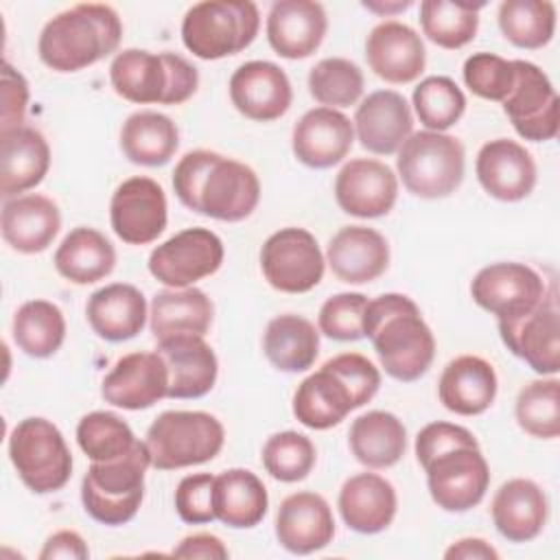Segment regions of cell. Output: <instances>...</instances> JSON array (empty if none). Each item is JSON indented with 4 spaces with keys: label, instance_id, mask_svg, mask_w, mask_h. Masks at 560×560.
Returning <instances> with one entry per match:
<instances>
[{
    "label": "cell",
    "instance_id": "37",
    "mask_svg": "<svg viewBox=\"0 0 560 560\" xmlns=\"http://www.w3.org/2000/svg\"><path fill=\"white\" fill-rule=\"evenodd\" d=\"M55 269L74 284H92L114 271L116 249L94 228L70 230L55 252Z\"/></svg>",
    "mask_w": 560,
    "mask_h": 560
},
{
    "label": "cell",
    "instance_id": "46",
    "mask_svg": "<svg viewBox=\"0 0 560 560\" xmlns=\"http://www.w3.org/2000/svg\"><path fill=\"white\" fill-rule=\"evenodd\" d=\"M308 92L324 107H350L363 94V72L343 57H326L308 72Z\"/></svg>",
    "mask_w": 560,
    "mask_h": 560
},
{
    "label": "cell",
    "instance_id": "38",
    "mask_svg": "<svg viewBox=\"0 0 560 560\" xmlns=\"http://www.w3.org/2000/svg\"><path fill=\"white\" fill-rule=\"evenodd\" d=\"M265 483L247 468H230L214 477V516L228 527L247 529L267 514Z\"/></svg>",
    "mask_w": 560,
    "mask_h": 560
},
{
    "label": "cell",
    "instance_id": "5",
    "mask_svg": "<svg viewBox=\"0 0 560 560\" xmlns=\"http://www.w3.org/2000/svg\"><path fill=\"white\" fill-rule=\"evenodd\" d=\"M151 455L144 442L109 462H92L81 481V501L85 512L103 525L129 523L144 499V472Z\"/></svg>",
    "mask_w": 560,
    "mask_h": 560
},
{
    "label": "cell",
    "instance_id": "19",
    "mask_svg": "<svg viewBox=\"0 0 560 560\" xmlns=\"http://www.w3.org/2000/svg\"><path fill=\"white\" fill-rule=\"evenodd\" d=\"M230 101L249 120L269 122L287 114L293 90L287 72L271 61H247L230 77Z\"/></svg>",
    "mask_w": 560,
    "mask_h": 560
},
{
    "label": "cell",
    "instance_id": "15",
    "mask_svg": "<svg viewBox=\"0 0 560 560\" xmlns=\"http://www.w3.org/2000/svg\"><path fill=\"white\" fill-rule=\"evenodd\" d=\"M547 293L542 276L523 262H492L477 271L470 295L477 306L508 319L532 311Z\"/></svg>",
    "mask_w": 560,
    "mask_h": 560
},
{
    "label": "cell",
    "instance_id": "6",
    "mask_svg": "<svg viewBox=\"0 0 560 560\" xmlns=\"http://www.w3.org/2000/svg\"><path fill=\"white\" fill-rule=\"evenodd\" d=\"M260 13L249 0H203L182 20V42L199 59L212 61L245 50L258 35Z\"/></svg>",
    "mask_w": 560,
    "mask_h": 560
},
{
    "label": "cell",
    "instance_id": "54",
    "mask_svg": "<svg viewBox=\"0 0 560 560\" xmlns=\"http://www.w3.org/2000/svg\"><path fill=\"white\" fill-rule=\"evenodd\" d=\"M57 558H63V560L90 558V549H88L83 536L72 529H61V532H55L52 536H48L39 551V560H57Z\"/></svg>",
    "mask_w": 560,
    "mask_h": 560
},
{
    "label": "cell",
    "instance_id": "39",
    "mask_svg": "<svg viewBox=\"0 0 560 560\" xmlns=\"http://www.w3.org/2000/svg\"><path fill=\"white\" fill-rule=\"evenodd\" d=\"M262 350L276 370L304 372L319 354V332L306 317L284 313L267 324Z\"/></svg>",
    "mask_w": 560,
    "mask_h": 560
},
{
    "label": "cell",
    "instance_id": "18",
    "mask_svg": "<svg viewBox=\"0 0 560 560\" xmlns=\"http://www.w3.org/2000/svg\"><path fill=\"white\" fill-rule=\"evenodd\" d=\"M166 392L168 370L158 350L129 352L120 357L105 374L101 385V396L105 402L129 411L153 407L158 400L166 398Z\"/></svg>",
    "mask_w": 560,
    "mask_h": 560
},
{
    "label": "cell",
    "instance_id": "26",
    "mask_svg": "<svg viewBox=\"0 0 560 560\" xmlns=\"http://www.w3.org/2000/svg\"><path fill=\"white\" fill-rule=\"evenodd\" d=\"M155 350L168 370L166 398H201L214 387L219 363L214 350L203 337H168L158 341Z\"/></svg>",
    "mask_w": 560,
    "mask_h": 560
},
{
    "label": "cell",
    "instance_id": "48",
    "mask_svg": "<svg viewBox=\"0 0 560 560\" xmlns=\"http://www.w3.org/2000/svg\"><path fill=\"white\" fill-rule=\"evenodd\" d=\"M315 446L311 438L298 431L273 433L262 446L265 470L284 483H295L308 477L315 466Z\"/></svg>",
    "mask_w": 560,
    "mask_h": 560
},
{
    "label": "cell",
    "instance_id": "33",
    "mask_svg": "<svg viewBox=\"0 0 560 560\" xmlns=\"http://www.w3.org/2000/svg\"><path fill=\"white\" fill-rule=\"evenodd\" d=\"M497 372L477 354H462L446 363L438 383L440 402L457 416H479L497 398Z\"/></svg>",
    "mask_w": 560,
    "mask_h": 560
},
{
    "label": "cell",
    "instance_id": "43",
    "mask_svg": "<svg viewBox=\"0 0 560 560\" xmlns=\"http://www.w3.org/2000/svg\"><path fill=\"white\" fill-rule=\"evenodd\" d=\"M499 28L518 48L536 50L551 42L556 31V4L549 0H503Z\"/></svg>",
    "mask_w": 560,
    "mask_h": 560
},
{
    "label": "cell",
    "instance_id": "17",
    "mask_svg": "<svg viewBox=\"0 0 560 560\" xmlns=\"http://www.w3.org/2000/svg\"><path fill=\"white\" fill-rule=\"evenodd\" d=\"M396 197L398 177L381 160L354 158L346 162L335 177V199L339 208L359 219L387 214Z\"/></svg>",
    "mask_w": 560,
    "mask_h": 560
},
{
    "label": "cell",
    "instance_id": "40",
    "mask_svg": "<svg viewBox=\"0 0 560 560\" xmlns=\"http://www.w3.org/2000/svg\"><path fill=\"white\" fill-rule=\"evenodd\" d=\"M179 144V131L175 122L160 112H136L120 129V149L125 158L140 166L166 164Z\"/></svg>",
    "mask_w": 560,
    "mask_h": 560
},
{
    "label": "cell",
    "instance_id": "20",
    "mask_svg": "<svg viewBox=\"0 0 560 560\" xmlns=\"http://www.w3.org/2000/svg\"><path fill=\"white\" fill-rule=\"evenodd\" d=\"M481 188L499 201H521L536 186V162L532 153L508 138L486 142L475 162Z\"/></svg>",
    "mask_w": 560,
    "mask_h": 560
},
{
    "label": "cell",
    "instance_id": "27",
    "mask_svg": "<svg viewBox=\"0 0 560 560\" xmlns=\"http://www.w3.org/2000/svg\"><path fill=\"white\" fill-rule=\"evenodd\" d=\"M326 260L341 282L365 284L387 269L389 245L374 228L346 225L330 238Z\"/></svg>",
    "mask_w": 560,
    "mask_h": 560
},
{
    "label": "cell",
    "instance_id": "50",
    "mask_svg": "<svg viewBox=\"0 0 560 560\" xmlns=\"http://www.w3.org/2000/svg\"><path fill=\"white\" fill-rule=\"evenodd\" d=\"M365 306L368 298L363 293H337L328 298L317 315L319 332L337 341L361 339Z\"/></svg>",
    "mask_w": 560,
    "mask_h": 560
},
{
    "label": "cell",
    "instance_id": "25",
    "mask_svg": "<svg viewBox=\"0 0 560 560\" xmlns=\"http://www.w3.org/2000/svg\"><path fill=\"white\" fill-rule=\"evenodd\" d=\"M326 11L313 0H278L267 15L269 46L284 59L311 57L324 42Z\"/></svg>",
    "mask_w": 560,
    "mask_h": 560
},
{
    "label": "cell",
    "instance_id": "56",
    "mask_svg": "<svg viewBox=\"0 0 560 560\" xmlns=\"http://www.w3.org/2000/svg\"><path fill=\"white\" fill-rule=\"evenodd\" d=\"M446 560H497L499 551L483 538H459L444 551Z\"/></svg>",
    "mask_w": 560,
    "mask_h": 560
},
{
    "label": "cell",
    "instance_id": "42",
    "mask_svg": "<svg viewBox=\"0 0 560 560\" xmlns=\"http://www.w3.org/2000/svg\"><path fill=\"white\" fill-rule=\"evenodd\" d=\"M483 2H448L424 0L420 2L422 33L446 50H457L475 39L479 28V9Z\"/></svg>",
    "mask_w": 560,
    "mask_h": 560
},
{
    "label": "cell",
    "instance_id": "1",
    "mask_svg": "<svg viewBox=\"0 0 560 560\" xmlns=\"http://www.w3.org/2000/svg\"><path fill=\"white\" fill-rule=\"evenodd\" d=\"M173 188L188 210L228 223L247 219L260 201L254 168L208 149L188 151L175 164Z\"/></svg>",
    "mask_w": 560,
    "mask_h": 560
},
{
    "label": "cell",
    "instance_id": "12",
    "mask_svg": "<svg viewBox=\"0 0 560 560\" xmlns=\"http://www.w3.org/2000/svg\"><path fill=\"white\" fill-rule=\"evenodd\" d=\"M427 486L438 508L446 512H468L481 503L490 486V468L479 446H453L424 466Z\"/></svg>",
    "mask_w": 560,
    "mask_h": 560
},
{
    "label": "cell",
    "instance_id": "53",
    "mask_svg": "<svg viewBox=\"0 0 560 560\" xmlns=\"http://www.w3.org/2000/svg\"><path fill=\"white\" fill-rule=\"evenodd\" d=\"M28 107V83L9 61L2 63V122L0 133L24 125Z\"/></svg>",
    "mask_w": 560,
    "mask_h": 560
},
{
    "label": "cell",
    "instance_id": "22",
    "mask_svg": "<svg viewBox=\"0 0 560 560\" xmlns=\"http://www.w3.org/2000/svg\"><path fill=\"white\" fill-rule=\"evenodd\" d=\"M370 70L387 83L416 81L427 63L422 37L407 24L387 20L376 24L365 39Z\"/></svg>",
    "mask_w": 560,
    "mask_h": 560
},
{
    "label": "cell",
    "instance_id": "9",
    "mask_svg": "<svg viewBox=\"0 0 560 560\" xmlns=\"http://www.w3.org/2000/svg\"><path fill=\"white\" fill-rule=\"evenodd\" d=\"M9 457L22 483L35 494L61 490L72 475V453L46 418H24L13 427Z\"/></svg>",
    "mask_w": 560,
    "mask_h": 560
},
{
    "label": "cell",
    "instance_id": "44",
    "mask_svg": "<svg viewBox=\"0 0 560 560\" xmlns=\"http://www.w3.org/2000/svg\"><path fill=\"white\" fill-rule=\"evenodd\" d=\"M516 422L532 438L553 440L560 435V381L540 378L527 383L516 396Z\"/></svg>",
    "mask_w": 560,
    "mask_h": 560
},
{
    "label": "cell",
    "instance_id": "8",
    "mask_svg": "<svg viewBox=\"0 0 560 560\" xmlns=\"http://www.w3.org/2000/svg\"><path fill=\"white\" fill-rule=\"evenodd\" d=\"M464 147L455 136L416 131L398 149L396 168L405 188L422 199L448 197L464 179Z\"/></svg>",
    "mask_w": 560,
    "mask_h": 560
},
{
    "label": "cell",
    "instance_id": "34",
    "mask_svg": "<svg viewBox=\"0 0 560 560\" xmlns=\"http://www.w3.org/2000/svg\"><path fill=\"white\" fill-rule=\"evenodd\" d=\"M92 330L105 341L133 339L147 324V300L127 282H112L94 291L85 306Z\"/></svg>",
    "mask_w": 560,
    "mask_h": 560
},
{
    "label": "cell",
    "instance_id": "23",
    "mask_svg": "<svg viewBox=\"0 0 560 560\" xmlns=\"http://www.w3.org/2000/svg\"><path fill=\"white\" fill-rule=\"evenodd\" d=\"M352 127L363 149L376 155H392L413 133L411 107L402 94L376 90L359 103Z\"/></svg>",
    "mask_w": 560,
    "mask_h": 560
},
{
    "label": "cell",
    "instance_id": "4",
    "mask_svg": "<svg viewBox=\"0 0 560 560\" xmlns=\"http://www.w3.org/2000/svg\"><path fill=\"white\" fill-rule=\"evenodd\" d=\"M109 81L129 103L179 105L197 92L199 72L182 55L127 48L114 57Z\"/></svg>",
    "mask_w": 560,
    "mask_h": 560
},
{
    "label": "cell",
    "instance_id": "14",
    "mask_svg": "<svg viewBox=\"0 0 560 560\" xmlns=\"http://www.w3.org/2000/svg\"><path fill=\"white\" fill-rule=\"evenodd\" d=\"M516 79L505 96L503 112L514 131L532 142H545L558 133V94L549 77L532 61L514 59Z\"/></svg>",
    "mask_w": 560,
    "mask_h": 560
},
{
    "label": "cell",
    "instance_id": "55",
    "mask_svg": "<svg viewBox=\"0 0 560 560\" xmlns=\"http://www.w3.org/2000/svg\"><path fill=\"white\" fill-rule=\"evenodd\" d=\"M173 556L177 558H203V560H225L230 556L223 540L214 534L199 532L188 534L179 540V545L173 549Z\"/></svg>",
    "mask_w": 560,
    "mask_h": 560
},
{
    "label": "cell",
    "instance_id": "3",
    "mask_svg": "<svg viewBox=\"0 0 560 560\" xmlns=\"http://www.w3.org/2000/svg\"><path fill=\"white\" fill-rule=\"evenodd\" d=\"M120 39L122 22L109 4L81 2L44 24L37 52L50 70L77 72L112 55Z\"/></svg>",
    "mask_w": 560,
    "mask_h": 560
},
{
    "label": "cell",
    "instance_id": "52",
    "mask_svg": "<svg viewBox=\"0 0 560 560\" xmlns=\"http://www.w3.org/2000/svg\"><path fill=\"white\" fill-rule=\"evenodd\" d=\"M453 446H479V442L466 427L453 422H431L416 435V457L420 466Z\"/></svg>",
    "mask_w": 560,
    "mask_h": 560
},
{
    "label": "cell",
    "instance_id": "49",
    "mask_svg": "<svg viewBox=\"0 0 560 560\" xmlns=\"http://www.w3.org/2000/svg\"><path fill=\"white\" fill-rule=\"evenodd\" d=\"M462 74L472 94L503 103L514 85L516 68L514 59H503L494 52H475L464 61Z\"/></svg>",
    "mask_w": 560,
    "mask_h": 560
},
{
    "label": "cell",
    "instance_id": "45",
    "mask_svg": "<svg viewBox=\"0 0 560 560\" xmlns=\"http://www.w3.org/2000/svg\"><path fill=\"white\" fill-rule=\"evenodd\" d=\"M77 442L92 462H109L127 455L138 438L120 416L112 411H92L79 420Z\"/></svg>",
    "mask_w": 560,
    "mask_h": 560
},
{
    "label": "cell",
    "instance_id": "13",
    "mask_svg": "<svg viewBox=\"0 0 560 560\" xmlns=\"http://www.w3.org/2000/svg\"><path fill=\"white\" fill-rule=\"evenodd\" d=\"M223 254V243L212 230L188 228L151 252L149 271L158 282L171 289H184L217 273Z\"/></svg>",
    "mask_w": 560,
    "mask_h": 560
},
{
    "label": "cell",
    "instance_id": "36",
    "mask_svg": "<svg viewBox=\"0 0 560 560\" xmlns=\"http://www.w3.org/2000/svg\"><path fill=\"white\" fill-rule=\"evenodd\" d=\"M348 442L359 464L368 468H389L405 455L407 429L398 416L374 409L352 420Z\"/></svg>",
    "mask_w": 560,
    "mask_h": 560
},
{
    "label": "cell",
    "instance_id": "16",
    "mask_svg": "<svg viewBox=\"0 0 560 560\" xmlns=\"http://www.w3.org/2000/svg\"><path fill=\"white\" fill-rule=\"evenodd\" d=\"M162 186L144 175L125 179L112 195L109 223L114 234L129 245L155 241L168 221Z\"/></svg>",
    "mask_w": 560,
    "mask_h": 560
},
{
    "label": "cell",
    "instance_id": "10",
    "mask_svg": "<svg viewBox=\"0 0 560 560\" xmlns=\"http://www.w3.org/2000/svg\"><path fill=\"white\" fill-rule=\"evenodd\" d=\"M499 335L508 350L538 374L560 370V308L558 289L551 280L545 298L527 313L499 319Z\"/></svg>",
    "mask_w": 560,
    "mask_h": 560
},
{
    "label": "cell",
    "instance_id": "30",
    "mask_svg": "<svg viewBox=\"0 0 560 560\" xmlns=\"http://www.w3.org/2000/svg\"><path fill=\"white\" fill-rule=\"evenodd\" d=\"M48 166L50 147L37 129L22 125L0 133V195L4 199L35 188L46 177Z\"/></svg>",
    "mask_w": 560,
    "mask_h": 560
},
{
    "label": "cell",
    "instance_id": "57",
    "mask_svg": "<svg viewBox=\"0 0 560 560\" xmlns=\"http://www.w3.org/2000/svg\"><path fill=\"white\" fill-rule=\"evenodd\" d=\"M363 7L365 9H370V11H376V13H396V11H405V9H409L411 7V2L407 0V2H394V4H383V2H363Z\"/></svg>",
    "mask_w": 560,
    "mask_h": 560
},
{
    "label": "cell",
    "instance_id": "31",
    "mask_svg": "<svg viewBox=\"0 0 560 560\" xmlns=\"http://www.w3.org/2000/svg\"><path fill=\"white\" fill-rule=\"evenodd\" d=\"M339 514L359 534H378L396 516L398 499L394 486L376 472H359L343 481L339 490Z\"/></svg>",
    "mask_w": 560,
    "mask_h": 560
},
{
    "label": "cell",
    "instance_id": "47",
    "mask_svg": "<svg viewBox=\"0 0 560 560\" xmlns=\"http://www.w3.org/2000/svg\"><path fill=\"white\" fill-rule=\"evenodd\" d=\"M413 109L427 131L444 133L466 109V96L451 77H427L413 88Z\"/></svg>",
    "mask_w": 560,
    "mask_h": 560
},
{
    "label": "cell",
    "instance_id": "7",
    "mask_svg": "<svg viewBox=\"0 0 560 560\" xmlns=\"http://www.w3.org/2000/svg\"><path fill=\"white\" fill-rule=\"evenodd\" d=\"M225 442L223 424L208 411H164L147 429L151 466L175 470L214 459Z\"/></svg>",
    "mask_w": 560,
    "mask_h": 560
},
{
    "label": "cell",
    "instance_id": "24",
    "mask_svg": "<svg viewBox=\"0 0 560 560\" xmlns=\"http://www.w3.org/2000/svg\"><path fill=\"white\" fill-rule=\"evenodd\" d=\"M335 536V518L328 501L317 492L289 494L276 514L278 542L298 556L324 549Z\"/></svg>",
    "mask_w": 560,
    "mask_h": 560
},
{
    "label": "cell",
    "instance_id": "41",
    "mask_svg": "<svg viewBox=\"0 0 560 560\" xmlns=\"http://www.w3.org/2000/svg\"><path fill=\"white\" fill-rule=\"evenodd\" d=\"M15 346L35 359L52 357L66 339V319L57 304L48 300L24 302L11 324Z\"/></svg>",
    "mask_w": 560,
    "mask_h": 560
},
{
    "label": "cell",
    "instance_id": "35",
    "mask_svg": "<svg viewBox=\"0 0 560 560\" xmlns=\"http://www.w3.org/2000/svg\"><path fill=\"white\" fill-rule=\"evenodd\" d=\"M214 317L210 298L197 287L162 289L151 300L149 326L158 341L179 335L203 337Z\"/></svg>",
    "mask_w": 560,
    "mask_h": 560
},
{
    "label": "cell",
    "instance_id": "11",
    "mask_svg": "<svg viewBox=\"0 0 560 560\" xmlns=\"http://www.w3.org/2000/svg\"><path fill=\"white\" fill-rule=\"evenodd\" d=\"M324 267V254L304 228H282L262 243L260 269L276 291L306 293L319 284Z\"/></svg>",
    "mask_w": 560,
    "mask_h": 560
},
{
    "label": "cell",
    "instance_id": "51",
    "mask_svg": "<svg viewBox=\"0 0 560 560\" xmlns=\"http://www.w3.org/2000/svg\"><path fill=\"white\" fill-rule=\"evenodd\" d=\"M175 510L179 518L190 525L214 521V475H186L175 490Z\"/></svg>",
    "mask_w": 560,
    "mask_h": 560
},
{
    "label": "cell",
    "instance_id": "29",
    "mask_svg": "<svg viewBox=\"0 0 560 560\" xmlns=\"http://www.w3.org/2000/svg\"><path fill=\"white\" fill-rule=\"evenodd\" d=\"M359 400L343 376L324 363L317 372L308 374L293 394V416L308 429L324 431L339 424Z\"/></svg>",
    "mask_w": 560,
    "mask_h": 560
},
{
    "label": "cell",
    "instance_id": "32",
    "mask_svg": "<svg viewBox=\"0 0 560 560\" xmlns=\"http://www.w3.org/2000/svg\"><path fill=\"white\" fill-rule=\"evenodd\" d=\"M492 523L510 542L534 540L547 523V497L532 479H510L492 497Z\"/></svg>",
    "mask_w": 560,
    "mask_h": 560
},
{
    "label": "cell",
    "instance_id": "2",
    "mask_svg": "<svg viewBox=\"0 0 560 560\" xmlns=\"http://www.w3.org/2000/svg\"><path fill=\"white\" fill-rule=\"evenodd\" d=\"M363 337L376 350L383 370L402 383L418 381L433 363L435 337L418 304L402 293H383L368 300Z\"/></svg>",
    "mask_w": 560,
    "mask_h": 560
},
{
    "label": "cell",
    "instance_id": "28",
    "mask_svg": "<svg viewBox=\"0 0 560 560\" xmlns=\"http://www.w3.org/2000/svg\"><path fill=\"white\" fill-rule=\"evenodd\" d=\"M61 228V212L46 195L11 197L2 206L0 230L7 245L20 254H39L48 249Z\"/></svg>",
    "mask_w": 560,
    "mask_h": 560
},
{
    "label": "cell",
    "instance_id": "21",
    "mask_svg": "<svg viewBox=\"0 0 560 560\" xmlns=\"http://www.w3.org/2000/svg\"><path fill=\"white\" fill-rule=\"evenodd\" d=\"M352 120L339 109L313 107L293 127V155L308 168H330L352 149Z\"/></svg>",
    "mask_w": 560,
    "mask_h": 560
}]
</instances>
